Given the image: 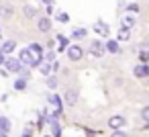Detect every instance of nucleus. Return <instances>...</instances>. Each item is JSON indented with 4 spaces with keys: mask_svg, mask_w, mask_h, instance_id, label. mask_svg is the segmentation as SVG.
Segmentation results:
<instances>
[{
    "mask_svg": "<svg viewBox=\"0 0 149 137\" xmlns=\"http://www.w3.org/2000/svg\"><path fill=\"white\" fill-rule=\"evenodd\" d=\"M19 62L25 64V66H37V59H35V55L31 53V49H21Z\"/></svg>",
    "mask_w": 149,
    "mask_h": 137,
    "instance_id": "obj_1",
    "label": "nucleus"
},
{
    "mask_svg": "<svg viewBox=\"0 0 149 137\" xmlns=\"http://www.w3.org/2000/svg\"><path fill=\"white\" fill-rule=\"evenodd\" d=\"M82 55H84V49H82V47H78V45H72V47L68 49V57H70L72 62L82 59Z\"/></svg>",
    "mask_w": 149,
    "mask_h": 137,
    "instance_id": "obj_2",
    "label": "nucleus"
},
{
    "mask_svg": "<svg viewBox=\"0 0 149 137\" xmlns=\"http://www.w3.org/2000/svg\"><path fill=\"white\" fill-rule=\"evenodd\" d=\"M78 102V90L76 88H68L65 90V104L68 106H74Z\"/></svg>",
    "mask_w": 149,
    "mask_h": 137,
    "instance_id": "obj_3",
    "label": "nucleus"
},
{
    "mask_svg": "<svg viewBox=\"0 0 149 137\" xmlns=\"http://www.w3.org/2000/svg\"><path fill=\"white\" fill-rule=\"evenodd\" d=\"M4 66L8 68V72H21V68H23L21 62L15 59V57H6V59H4Z\"/></svg>",
    "mask_w": 149,
    "mask_h": 137,
    "instance_id": "obj_4",
    "label": "nucleus"
},
{
    "mask_svg": "<svg viewBox=\"0 0 149 137\" xmlns=\"http://www.w3.org/2000/svg\"><path fill=\"white\" fill-rule=\"evenodd\" d=\"M90 51H92V55H96V57H100L106 49H104V45H102V41H92V45H90Z\"/></svg>",
    "mask_w": 149,
    "mask_h": 137,
    "instance_id": "obj_5",
    "label": "nucleus"
},
{
    "mask_svg": "<svg viewBox=\"0 0 149 137\" xmlns=\"http://www.w3.org/2000/svg\"><path fill=\"white\" fill-rule=\"evenodd\" d=\"M133 72H135L137 78H147V76H149V66H147V64H139V66H135Z\"/></svg>",
    "mask_w": 149,
    "mask_h": 137,
    "instance_id": "obj_6",
    "label": "nucleus"
},
{
    "mask_svg": "<svg viewBox=\"0 0 149 137\" xmlns=\"http://www.w3.org/2000/svg\"><path fill=\"white\" fill-rule=\"evenodd\" d=\"M29 49H31V53L35 55V59H37V64H39V62H41V53H43V47H41L39 43H33V45H31Z\"/></svg>",
    "mask_w": 149,
    "mask_h": 137,
    "instance_id": "obj_7",
    "label": "nucleus"
},
{
    "mask_svg": "<svg viewBox=\"0 0 149 137\" xmlns=\"http://www.w3.org/2000/svg\"><path fill=\"white\" fill-rule=\"evenodd\" d=\"M108 125H110L112 129H120V127L125 125V119H123V117H110V119H108Z\"/></svg>",
    "mask_w": 149,
    "mask_h": 137,
    "instance_id": "obj_8",
    "label": "nucleus"
},
{
    "mask_svg": "<svg viewBox=\"0 0 149 137\" xmlns=\"http://www.w3.org/2000/svg\"><path fill=\"white\" fill-rule=\"evenodd\" d=\"M15 47H17V41H13V39H8V41H4L2 43V53H10V51H15Z\"/></svg>",
    "mask_w": 149,
    "mask_h": 137,
    "instance_id": "obj_9",
    "label": "nucleus"
},
{
    "mask_svg": "<svg viewBox=\"0 0 149 137\" xmlns=\"http://www.w3.org/2000/svg\"><path fill=\"white\" fill-rule=\"evenodd\" d=\"M37 27H39V31H49V29H51V19H47V17L39 19Z\"/></svg>",
    "mask_w": 149,
    "mask_h": 137,
    "instance_id": "obj_10",
    "label": "nucleus"
},
{
    "mask_svg": "<svg viewBox=\"0 0 149 137\" xmlns=\"http://www.w3.org/2000/svg\"><path fill=\"white\" fill-rule=\"evenodd\" d=\"M104 49H106V51H110V53H118V51H120V47H118V43H116L114 39H110V41H106V45H104Z\"/></svg>",
    "mask_w": 149,
    "mask_h": 137,
    "instance_id": "obj_11",
    "label": "nucleus"
},
{
    "mask_svg": "<svg viewBox=\"0 0 149 137\" xmlns=\"http://www.w3.org/2000/svg\"><path fill=\"white\" fill-rule=\"evenodd\" d=\"M47 100H49V104H53V108H55V110H57V113H59V110H61V102H59V100H61V98H59V96H57V94H51V96H49V98H47Z\"/></svg>",
    "mask_w": 149,
    "mask_h": 137,
    "instance_id": "obj_12",
    "label": "nucleus"
},
{
    "mask_svg": "<svg viewBox=\"0 0 149 137\" xmlns=\"http://www.w3.org/2000/svg\"><path fill=\"white\" fill-rule=\"evenodd\" d=\"M0 131H2V133H8L10 131V121L6 117H0Z\"/></svg>",
    "mask_w": 149,
    "mask_h": 137,
    "instance_id": "obj_13",
    "label": "nucleus"
},
{
    "mask_svg": "<svg viewBox=\"0 0 149 137\" xmlns=\"http://www.w3.org/2000/svg\"><path fill=\"white\" fill-rule=\"evenodd\" d=\"M39 70H41V74L49 76V74H51V70H53V64H51V62H45V64H41V68H39Z\"/></svg>",
    "mask_w": 149,
    "mask_h": 137,
    "instance_id": "obj_14",
    "label": "nucleus"
},
{
    "mask_svg": "<svg viewBox=\"0 0 149 137\" xmlns=\"http://www.w3.org/2000/svg\"><path fill=\"white\" fill-rule=\"evenodd\" d=\"M86 35H88V31H86V29H76V31L72 33V39H84Z\"/></svg>",
    "mask_w": 149,
    "mask_h": 137,
    "instance_id": "obj_15",
    "label": "nucleus"
},
{
    "mask_svg": "<svg viewBox=\"0 0 149 137\" xmlns=\"http://www.w3.org/2000/svg\"><path fill=\"white\" fill-rule=\"evenodd\" d=\"M27 88V82H25V78H19L17 82H15V90H25Z\"/></svg>",
    "mask_w": 149,
    "mask_h": 137,
    "instance_id": "obj_16",
    "label": "nucleus"
},
{
    "mask_svg": "<svg viewBox=\"0 0 149 137\" xmlns=\"http://www.w3.org/2000/svg\"><path fill=\"white\" fill-rule=\"evenodd\" d=\"M129 37H131V35H129V29H127V27L118 31V39H120V41H127Z\"/></svg>",
    "mask_w": 149,
    "mask_h": 137,
    "instance_id": "obj_17",
    "label": "nucleus"
},
{
    "mask_svg": "<svg viewBox=\"0 0 149 137\" xmlns=\"http://www.w3.org/2000/svg\"><path fill=\"white\" fill-rule=\"evenodd\" d=\"M47 86L53 90V88L57 86V78H55V76H49V78H47Z\"/></svg>",
    "mask_w": 149,
    "mask_h": 137,
    "instance_id": "obj_18",
    "label": "nucleus"
},
{
    "mask_svg": "<svg viewBox=\"0 0 149 137\" xmlns=\"http://www.w3.org/2000/svg\"><path fill=\"white\" fill-rule=\"evenodd\" d=\"M123 25H125V27L129 29V27H133V25H135V19H133V17H125V21H123Z\"/></svg>",
    "mask_w": 149,
    "mask_h": 137,
    "instance_id": "obj_19",
    "label": "nucleus"
},
{
    "mask_svg": "<svg viewBox=\"0 0 149 137\" xmlns=\"http://www.w3.org/2000/svg\"><path fill=\"white\" fill-rule=\"evenodd\" d=\"M96 31H100V33H104V35H106V33H108V27H106V25H102V23H96Z\"/></svg>",
    "mask_w": 149,
    "mask_h": 137,
    "instance_id": "obj_20",
    "label": "nucleus"
},
{
    "mask_svg": "<svg viewBox=\"0 0 149 137\" xmlns=\"http://www.w3.org/2000/svg\"><path fill=\"white\" fill-rule=\"evenodd\" d=\"M25 15H27V17H35V8H33V6H27V8H25Z\"/></svg>",
    "mask_w": 149,
    "mask_h": 137,
    "instance_id": "obj_21",
    "label": "nucleus"
},
{
    "mask_svg": "<svg viewBox=\"0 0 149 137\" xmlns=\"http://www.w3.org/2000/svg\"><path fill=\"white\" fill-rule=\"evenodd\" d=\"M141 117H143L145 121H149V106H145V108L141 110Z\"/></svg>",
    "mask_w": 149,
    "mask_h": 137,
    "instance_id": "obj_22",
    "label": "nucleus"
},
{
    "mask_svg": "<svg viewBox=\"0 0 149 137\" xmlns=\"http://www.w3.org/2000/svg\"><path fill=\"white\" fill-rule=\"evenodd\" d=\"M57 19H59L61 23H68V21H70V17H68L65 13H59V17H57Z\"/></svg>",
    "mask_w": 149,
    "mask_h": 137,
    "instance_id": "obj_23",
    "label": "nucleus"
},
{
    "mask_svg": "<svg viewBox=\"0 0 149 137\" xmlns=\"http://www.w3.org/2000/svg\"><path fill=\"white\" fill-rule=\"evenodd\" d=\"M110 137H127V133H123L120 129H116V131H114V133H112Z\"/></svg>",
    "mask_w": 149,
    "mask_h": 137,
    "instance_id": "obj_24",
    "label": "nucleus"
},
{
    "mask_svg": "<svg viewBox=\"0 0 149 137\" xmlns=\"http://www.w3.org/2000/svg\"><path fill=\"white\" fill-rule=\"evenodd\" d=\"M45 59H47V62H55V53H53V51H49V53L45 55Z\"/></svg>",
    "mask_w": 149,
    "mask_h": 137,
    "instance_id": "obj_25",
    "label": "nucleus"
},
{
    "mask_svg": "<svg viewBox=\"0 0 149 137\" xmlns=\"http://www.w3.org/2000/svg\"><path fill=\"white\" fill-rule=\"evenodd\" d=\"M129 10H131V13H137L139 6H137V4H129Z\"/></svg>",
    "mask_w": 149,
    "mask_h": 137,
    "instance_id": "obj_26",
    "label": "nucleus"
},
{
    "mask_svg": "<svg viewBox=\"0 0 149 137\" xmlns=\"http://www.w3.org/2000/svg\"><path fill=\"white\" fill-rule=\"evenodd\" d=\"M141 59L147 62V59H149V51H143V53H141Z\"/></svg>",
    "mask_w": 149,
    "mask_h": 137,
    "instance_id": "obj_27",
    "label": "nucleus"
},
{
    "mask_svg": "<svg viewBox=\"0 0 149 137\" xmlns=\"http://www.w3.org/2000/svg\"><path fill=\"white\" fill-rule=\"evenodd\" d=\"M10 13H13L10 8H2V15H6V17H10Z\"/></svg>",
    "mask_w": 149,
    "mask_h": 137,
    "instance_id": "obj_28",
    "label": "nucleus"
},
{
    "mask_svg": "<svg viewBox=\"0 0 149 137\" xmlns=\"http://www.w3.org/2000/svg\"><path fill=\"white\" fill-rule=\"evenodd\" d=\"M4 64V53H2V49H0V66Z\"/></svg>",
    "mask_w": 149,
    "mask_h": 137,
    "instance_id": "obj_29",
    "label": "nucleus"
},
{
    "mask_svg": "<svg viewBox=\"0 0 149 137\" xmlns=\"http://www.w3.org/2000/svg\"><path fill=\"white\" fill-rule=\"evenodd\" d=\"M0 137H8V135H6V133H2V131H0Z\"/></svg>",
    "mask_w": 149,
    "mask_h": 137,
    "instance_id": "obj_30",
    "label": "nucleus"
},
{
    "mask_svg": "<svg viewBox=\"0 0 149 137\" xmlns=\"http://www.w3.org/2000/svg\"><path fill=\"white\" fill-rule=\"evenodd\" d=\"M45 137H51V135H45Z\"/></svg>",
    "mask_w": 149,
    "mask_h": 137,
    "instance_id": "obj_31",
    "label": "nucleus"
}]
</instances>
